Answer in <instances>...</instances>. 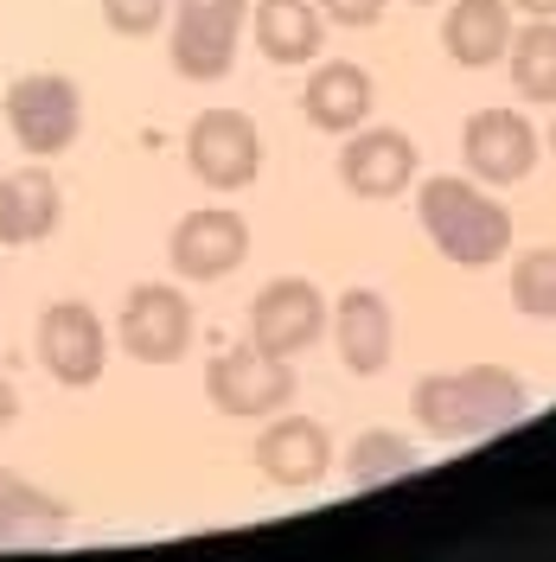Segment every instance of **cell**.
Returning a JSON list of instances; mask_svg holds the SVG:
<instances>
[{
    "label": "cell",
    "mask_w": 556,
    "mask_h": 562,
    "mask_svg": "<svg viewBox=\"0 0 556 562\" xmlns=\"http://www.w3.org/2000/svg\"><path fill=\"white\" fill-rule=\"evenodd\" d=\"M416 217L429 231V244L442 249L454 269H487V262H499L512 249V217L480 179H460V173L422 179Z\"/></svg>",
    "instance_id": "1"
},
{
    "label": "cell",
    "mask_w": 556,
    "mask_h": 562,
    "mask_svg": "<svg viewBox=\"0 0 556 562\" xmlns=\"http://www.w3.org/2000/svg\"><path fill=\"white\" fill-rule=\"evenodd\" d=\"M531 409V390L499 371V364H467V371H435L416 384V422L435 441H480L492 428L519 422Z\"/></svg>",
    "instance_id": "2"
},
{
    "label": "cell",
    "mask_w": 556,
    "mask_h": 562,
    "mask_svg": "<svg viewBox=\"0 0 556 562\" xmlns=\"http://www.w3.org/2000/svg\"><path fill=\"white\" fill-rule=\"evenodd\" d=\"M174 70L192 83H218L237 65V38L249 26V0H174Z\"/></svg>",
    "instance_id": "3"
},
{
    "label": "cell",
    "mask_w": 556,
    "mask_h": 562,
    "mask_svg": "<svg viewBox=\"0 0 556 562\" xmlns=\"http://www.w3.org/2000/svg\"><path fill=\"white\" fill-rule=\"evenodd\" d=\"M7 128L13 140L33 154V160H52V154H65L77 128H84V97H77V83L58 77V70H26V77H13V90H7Z\"/></svg>",
    "instance_id": "4"
},
{
    "label": "cell",
    "mask_w": 556,
    "mask_h": 562,
    "mask_svg": "<svg viewBox=\"0 0 556 562\" xmlns=\"http://www.w3.org/2000/svg\"><path fill=\"white\" fill-rule=\"evenodd\" d=\"M205 390H211V403H218L224 416H237V422L281 416V409L294 403V364L276 358V351H256L244 339V346H231V351L211 358Z\"/></svg>",
    "instance_id": "5"
},
{
    "label": "cell",
    "mask_w": 556,
    "mask_h": 562,
    "mask_svg": "<svg viewBox=\"0 0 556 562\" xmlns=\"http://www.w3.org/2000/svg\"><path fill=\"white\" fill-rule=\"evenodd\" d=\"M186 167L205 179L211 192H244L263 173V135L256 122L237 109H205L192 128H186Z\"/></svg>",
    "instance_id": "6"
},
{
    "label": "cell",
    "mask_w": 556,
    "mask_h": 562,
    "mask_svg": "<svg viewBox=\"0 0 556 562\" xmlns=\"http://www.w3.org/2000/svg\"><path fill=\"white\" fill-rule=\"evenodd\" d=\"M115 339L135 364H174L179 351L192 346V301L167 288V281H141L122 301V319H115Z\"/></svg>",
    "instance_id": "7"
},
{
    "label": "cell",
    "mask_w": 556,
    "mask_h": 562,
    "mask_svg": "<svg viewBox=\"0 0 556 562\" xmlns=\"http://www.w3.org/2000/svg\"><path fill=\"white\" fill-rule=\"evenodd\" d=\"M326 294L301 276H281L269 281L256 301H249V346L256 351H276V358H301V351L326 333Z\"/></svg>",
    "instance_id": "8"
},
{
    "label": "cell",
    "mask_w": 556,
    "mask_h": 562,
    "mask_svg": "<svg viewBox=\"0 0 556 562\" xmlns=\"http://www.w3.org/2000/svg\"><path fill=\"white\" fill-rule=\"evenodd\" d=\"M244 256H249V224L224 205L186 211L174 224V244H167V262H174L179 281H224L237 276Z\"/></svg>",
    "instance_id": "9"
},
{
    "label": "cell",
    "mask_w": 556,
    "mask_h": 562,
    "mask_svg": "<svg viewBox=\"0 0 556 562\" xmlns=\"http://www.w3.org/2000/svg\"><path fill=\"white\" fill-rule=\"evenodd\" d=\"M103 358H109V339H103V319L90 314L84 301H52L38 314V364L58 378V384L84 390L103 378Z\"/></svg>",
    "instance_id": "10"
},
{
    "label": "cell",
    "mask_w": 556,
    "mask_h": 562,
    "mask_svg": "<svg viewBox=\"0 0 556 562\" xmlns=\"http://www.w3.org/2000/svg\"><path fill=\"white\" fill-rule=\"evenodd\" d=\"M460 147H467V173L480 186H519L537 167V128L524 122L519 109H480L467 122Z\"/></svg>",
    "instance_id": "11"
},
{
    "label": "cell",
    "mask_w": 556,
    "mask_h": 562,
    "mask_svg": "<svg viewBox=\"0 0 556 562\" xmlns=\"http://www.w3.org/2000/svg\"><path fill=\"white\" fill-rule=\"evenodd\" d=\"M416 140L403 128H352L340 147V186L358 199H397L416 179Z\"/></svg>",
    "instance_id": "12"
},
{
    "label": "cell",
    "mask_w": 556,
    "mask_h": 562,
    "mask_svg": "<svg viewBox=\"0 0 556 562\" xmlns=\"http://www.w3.org/2000/svg\"><path fill=\"white\" fill-rule=\"evenodd\" d=\"M333 346H340V364H346L352 378H378L383 364H390V339H397V319H390V301H383L378 288H346L340 301H333Z\"/></svg>",
    "instance_id": "13"
},
{
    "label": "cell",
    "mask_w": 556,
    "mask_h": 562,
    "mask_svg": "<svg viewBox=\"0 0 556 562\" xmlns=\"http://www.w3.org/2000/svg\"><path fill=\"white\" fill-rule=\"evenodd\" d=\"M326 467H333V435L308 416H276L263 428V441H256V473L281 492H301L313 480H326Z\"/></svg>",
    "instance_id": "14"
},
{
    "label": "cell",
    "mask_w": 556,
    "mask_h": 562,
    "mask_svg": "<svg viewBox=\"0 0 556 562\" xmlns=\"http://www.w3.org/2000/svg\"><path fill=\"white\" fill-rule=\"evenodd\" d=\"M58 217H65V192L45 167H20L0 179V244H45L58 231Z\"/></svg>",
    "instance_id": "15"
},
{
    "label": "cell",
    "mask_w": 556,
    "mask_h": 562,
    "mask_svg": "<svg viewBox=\"0 0 556 562\" xmlns=\"http://www.w3.org/2000/svg\"><path fill=\"white\" fill-rule=\"evenodd\" d=\"M371 103H378L371 77H365L358 65H346V58H326V65L308 77V97H301L308 122L313 128H326V135H352V128H365Z\"/></svg>",
    "instance_id": "16"
},
{
    "label": "cell",
    "mask_w": 556,
    "mask_h": 562,
    "mask_svg": "<svg viewBox=\"0 0 556 562\" xmlns=\"http://www.w3.org/2000/svg\"><path fill=\"white\" fill-rule=\"evenodd\" d=\"M505 45H512L505 0H454L448 13H442V52H448L454 65H467V70L499 65Z\"/></svg>",
    "instance_id": "17"
},
{
    "label": "cell",
    "mask_w": 556,
    "mask_h": 562,
    "mask_svg": "<svg viewBox=\"0 0 556 562\" xmlns=\"http://www.w3.org/2000/svg\"><path fill=\"white\" fill-rule=\"evenodd\" d=\"M326 20L313 0H256V52L269 65H308L320 58Z\"/></svg>",
    "instance_id": "18"
},
{
    "label": "cell",
    "mask_w": 556,
    "mask_h": 562,
    "mask_svg": "<svg viewBox=\"0 0 556 562\" xmlns=\"http://www.w3.org/2000/svg\"><path fill=\"white\" fill-rule=\"evenodd\" d=\"M65 525H70L65 498L20 486V480L0 486V550H45V543L65 537Z\"/></svg>",
    "instance_id": "19"
},
{
    "label": "cell",
    "mask_w": 556,
    "mask_h": 562,
    "mask_svg": "<svg viewBox=\"0 0 556 562\" xmlns=\"http://www.w3.org/2000/svg\"><path fill=\"white\" fill-rule=\"evenodd\" d=\"M512 83L524 103H556V20H531L512 33Z\"/></svg>",
    "instance_id": "20"
},
{
    "label": "cell",
    "mask_w": 556,
    "mask_h": 562,
    "mask_svg": "<svg viewBox=\"0 0 556 562\" xmlns=\"http://www.w3.org/2000/svg\"><path fill=\"white\" fill-rule=\"evenodd\" d=\"M410 467H416V448H410V435H397V428H365V435H352V448H346L352 486H383V480H397V473H410Z\"/></svg>",
    "instance_id": "21"
},
{
    "label": "cell",
    "mask_w": 556,
    "mask_h": 562,
    "mask_svg": "<svg viewBox=\"0 0 556 562\" xmlns=\"http://www.w3.org/2000/svg\"><path fill=\"white\" fill-rule=\"evenodd\" d=\"M512 301L531 319H556V244L524 249L519 269H512Z\"/></svg>",
    "instance_id": "22"
},
{
    "label": "cell",
    "mask_w": 556,
    "mask_h": 562,
    "mask_svg": "<svg viewBox=\"0 0 556 562\" xmlns=\"http://www.w3.org/2000/svg\"><path fill=\"white\" fill-rule=\"evenodd\" d=\"M167 7L174 0H103V26L122 38H147L167 26Z\"/></svg>",
    "instance_id": "23"
},
{
    "label": "cell",
    "mask_w": 556,
    "mask_h": 562,
    "mask_svg": "<svg viewBox=\"0 0 556 562\" xmlns=\"http://www.w3.org/2000/svg\"><path fill=\"white\" fill-rule=\"evenodd\" d=\"M326 26H378L383 20V0H313Z\"/></svg>",
    "instance_id": "24"
},
{
    "label": "cell",
    "mask_w": 556,
    "mask_h": 562,
    "mask_svg": "<svg viewBox=\"0 0 556 562\" xmlns=\"http://www.w3.org/2000/svg\"><path fill=\"white\" fill-rule=\"evenodd\" d=\"M13 416H20V390H13L7 378H0V428H7Z\"/></svg>",
    "instance_id": "25"
},
{
    "label": "cell",
    "mask_w": 556,
    "mask_h": 562,
    "mask_svg": "<svg viewBox=\"0 0 556 562\" xmlns=\"http://www.w3.org/2000/svg\"><path fill=\"white\" fill-rule=\"evenodd\" d=\"M512 7H524L531 20H556V0H512Z\"/></svg>",
    "instance_id": "26"
},
{
    "label": "cell",
    "mask_w": 556,
    "mask_h": 562,
    "mask_svg": "<svg viewBox=\"0 0 556 562\" xmlns=\"http://www.w3.org/2000/svg\"><path fill=\"white\" fill-rule=\"evenodd\" d=\"M551 154H556V122H551Z\"/></svg>",
    "instance_id": "27"
},
{
    "label": "cell",
    "mask_w": 556,
    "mask_h": 562,
    "mask_svg": "<svg viewBox=\"0 0 556 562\" xmlns=\"http://www.w3.org/2000/svg\"><path fill=\"white\" fill-rule=\"evenodd\" d=\"M0 486H7V473H0Z\"/></svg>",
    "instance_id": "28"
}]
</instances>
